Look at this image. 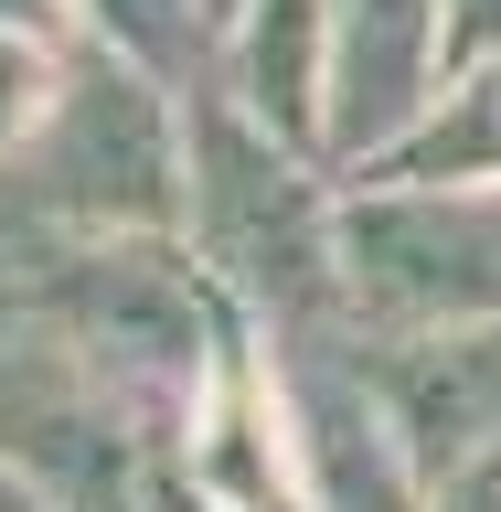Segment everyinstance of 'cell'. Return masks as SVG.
Here are the masks:
<instances>
[{
	"label": "cell",
	"mask_w": 501,
	"mask_h": 512,
	"mask_svg": "<svg viewBox=\"0 0 501 512\" xmlns=\"http://www.w3.org/2000/svg\"><path fill=\"white\" fill-rule=\"evenodd\" d=\"M501 54V0H448V75Z\"/></svg>",
	"instance_id": "cell-14"
},
{
	"label": "cell",
	"mask_w": 501,
	"mask_h": 512,
	"mask_svg": "<svg viewBox=\"0 0 501 512\" xmlns=\"http://www.w3.org/2000/svg\"><path fill=\"white\" fill-rule=\"evenodd\" d=\"M0 470H22L32 491H54L75 512H150V470H160V427L32 299L0 331Z\"/></svg>",
	"instance_id": "cell-5"
},
{
	"label": "cell",
	"mask_w": 501,
	"mask_h": 512,
	"mask_svg": "<svg viewBox=\"0 0 501 512\" xmlns=\"http://www.w3.org/2000/svg\"><path fill=\"white\" fill-rule=\"evenodd\" d=\"M22 192L43 203L64 246H118V235H182L192 224V96L139 64L75 43L64 86L22 150Z\"/></svg>",
	"instance_id": "cell-3"
},
{
	"label": "cell",
	"mask_w": 501,
	"mask_h": 512,
	"mask_svg": "<svg viewBox=\"0 0 501 512\" xmlns=\"http://www.w3.org/2000/svg\"><path fill=\"white\" fill-rule=\"evenodd\" d=\"M352 342L501 320V192L480 182H342Z\"/></svg>",
	"instance_id": "cell-4"
},
{
	"label": "cell",
	"mask_w": 501,
	"mask_h": 512,
	"mask_svg": "<svg viewBox=\"0 0 501 512\" xmlns=\"http://www.w3.org/2000/svg\"><path fill=\"white\" fill-rule=\"evenodd\" d=\"M427 512H501V438L480 448V459H459V470L427 491Z\"/></svg>",
	"instance_id": "cell-13"
},
{
	"label": "cell",
	"mask_w": 501,
	"mask_h": 512,
	"mask_svg": "<svg viewBox=\"0 0 501 512\" xmlns=\"http://www.w3.org/2000/svg\"><path fill=\"white\" fill-rule=\"evenodd\" d=\"M352 182H480V192H501V54L459 64L438 86V107H427L374 171H352Z\"/></svg>",
	"instance_id": "cell-9"
},
{
	"label": "cell",
	"mask_w": 501,
	"mask_h": 512,
	"mask_svg": "<svg viewBox=\"0 0 501 512\" xmlns=\"http://www.w3.org/2000/svg\"><path fill=\"white\" fill-rule=\"evenodd\" d=\"M0 512H75V502H54V491H32L22 470H0Z\"/></svg>",
	"instance_id": "cell-16"
},
{
	"label": "cell",
	"mask_w": 501,
	"mask_h": 512,
	"mask_svg": "<svg viewBox=\"0 0 501 512\" xmlns=\"http://www.w3.org/2000/svg\"><path fill=\"white\" fill-rule=\"evenodd\" d=\"M32 310L150 416L160 438L182 427L214 374L256 342L246 310L214 288V267L192 256V235H118V246H64L32 278Z\"/></svg>",
	"instance_id": "cell-2"
},
{
	"label": "cell",
	"mask_w": 501,
	"mask_h": 512,
	"mask_svg": "<svg viewBox=\"0 0 501 512\" xmlns=\"http://www.w3.org/2000/svg\"><path fill=\"white\" fill-rule=\"evenodd\" d=\"M278 384H288V448H299V512H427V470L384 427L352 342L278 352Z\"/></svg>",
	"instance_id": "cell-6"
},
{
	"label": "cell",
	"mask_w": 501,
	"mask_h": 512,
	"mask_svg": "<svg viewBox=\"0 0 501 512\" xmlns=\"http://www.w3.org/2000/svg\"><path fill=\"white\" fill-rule=\"evenodd\" d=\"M75 43L139 64V75H160V86H182V96H203L224 75L214 0H75Z\"/></svg>",
	"instance_id": "cell-10"
},
{
	"label": "cell",
	"mask_w": 501,
	"mask_h": 512,
	"mask_svg": "<svg viewBox=\"0 0 501 512\" xmlns=\"http://www.w3.org/2000/svg\"><path fill=\"white\" fill-rule=\"evenodd\" d=\"M235 11H246V0H214V22H224V32H235Z\"/></svg>",
	"instance_id": "cell-17"
},
{
	"label": "cell",
	"mask_w": 501,
	"mask_h": 512,
	"mask_svg": "<svg viewBox=\"0 0 501 512\" xmlns=\"http://www.w3.org/2000/svg\"><path fill=\"white\" fill-rule=\"evenodd\" d=\"M54 256H64V235L43 224V203L22 192V171L0 160V299H11V288H32Z\"/></svg>",
	"instance_id": "cell-12"
},
{
	"label": "cell",
	"mask_w": 501,
	"mask_h": 512,
	"mask_svg": "<svg viewBox=\"0 0 501 512\" xmlns=\"http://www.w3.org/2000/svg\"><path fill=\"white\" fill-rule=\"evenodd\" d=\"M363 352V384H374L384 427L406 438V459L438 491L459 459L501 438V320H459V331H384Z\"/></svg>",
	"instance_id": "cell-8"
},
{
	"label": "cell",
	"mask_w": 501,
	"mask_h": 512,
	"mask_svg": "<svg viewBox=\"0 0 501 512\" xmlns=\"http://www.w3.org/2000/svg\"><path fill=\"white\" fill-rule=\"evenodd\" d=\"M64 54H75V43H43V32H0V160L22 150L32 128H43V107H54V86H64Z\"/></svg>",
	"instance_id": "cell-11"
},
{
	"label": "cell",
	"mask_w": 501,
	"mask_h": 512,
	"mask_svg": "<svg viewBox=\"0 0 501 512\" xmlns=\"http://www.w3.org/2000/svg\"><path fill=\"white\" fill-rule=\"evenodd\" d=\"M0 32H43V43H75V0H0Z\"/></svg>",
	"instance_id": "cell-15"
},
{
	"label": "cell",
	"mask_w": 501,
	"mask_h": 512,
	"mask_svg": "<svg viewBox=\"0 0 501 512\" xmlns=\"http://www.w3.org/2000/svg\"><path fill=\"white\" fill-rule=\"evenodd\" d=\"M192 256L246 310L267 352L352 342L342 310V171L288 128L235 107L224 86L192 96Z\"/></svg>",
	"instance_id": "cell-1"
},
{
	"label": "cell",
	"mask_w": 501,
	"mask_h": 512,
	"mask_svg": "<svg viewBox=\"0 0 501 512\" xmlns=\"http://www.w3.org/2000/svg\"><path fill=\"white\" fill-rule=\"evenodd\" d=\"M448 86V0H331V171H374Z\"/></svg>",
	"instance_id": "cell-7"
}]
</instances>
